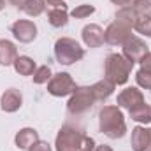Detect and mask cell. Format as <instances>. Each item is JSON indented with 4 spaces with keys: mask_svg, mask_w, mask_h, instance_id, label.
Segmentation results:
<instances>
[{
    "mask_svg": "<svg viewBox=\"0 0 151 151\" xmlns=\"http://www.w3.org/2000/svg\"><path fill=\"white\" fill-rule=\"evenodd\" d=\"M56 151H93L95 150V141L88 135H84L79 128L65 125L60 128L56 141H55Z\"/></svg>",
    "mask_w": 151,
    "mask_h": 151,
    "instance_id": "obj_1",
    "label": "cell"
},
{
    "mask_svg": "<svg viewBox=\"0 0 151 151\" xmlns=\"http://www.w3.org/2000/svg\"><path fill=\"white\" fill-rule=\"evenodd\" d=\"M99 128L109 139H121L127 134L125 116L118 106H104L99 113Z\"/></svg>",
    "mask_w": 151,
    "mask_h": 151,
    "instance_id": "obj_2",
    "label": "cell"
},
{
    "mask_svg": "<svg viewBox=\"0 0 151 151\" xmlns=\"http://www.w3.org/2000/svg\"><path fill=\"white\" fill-rule=\"evenodd\" d=\"M132 67H134V63L128 62L123 55L111 53V55L106 58V63H104L106 79L111 81L114 86H118V84H125V83L128 81V77H130Z\"/></svg>",
    "mask_w": 151,
    "mask_h": 151,
    "instance_id": "obj_3",
    "label": "cell"
},
{
    "mask_svg": "<svg viewBox=\"0 0 151 151\" xmlns=\"http://www.w3.org/2000/svg\"><path fill=\"white\" fill-rule=\"evenodd\" d=\"M55 56L62 65H72L84 56V49L70 37H62L55 42Z\"/></svg>",
    "mask_w": 151,
    "mask_h": 151,
    "instance_id": "obj_4",
    "label": "cell"
},
{
    "mask_svg": "<svg viewBox=\"0 0 151 151\" xmlns=\"http://www.w3.org/2000/svg\"><path fill=\"white\" fill-rule=\"evenodd\" d=\"M95 102L97 100L91 93V86H81V88H76L70 100L67 102V111L72 116H79V114L90 111Z\"/></svg>",
    "mask_w": 151,
    "mask_h": 151,
    "instance_id": "obj_5",
    "label": "cell"
},
{
    "mask_svg": "<svg viewBox=\"0 0 151 151\" xmlns=\"http://www.w3.org/2000/svg\"><path fill=\"white\" fill-rule=\"evenodd\" d=\"M76 83L74 79L70 77V74L67 72H58L55 74L49 83H47V93L53 95V97H67V95H72L76 91Z\"/></svg>",
    "mask_w": 151,
    "mask_h": 151,
    "instance_id": "obj_6",
    "label": "cell"
},
{
    "mask_svg": "<svg viewBox=\"0 0 151 151\" xmlns=\"http://www.w3.org/2000/svg\"><path fill=\"white\" fill-rule=\"evenodd\" d=\"M130 37H132V28L121 21H113L104 32V40L111 46H123Z\"/></svg>",
    "mask_w": 151,
    "mask_h": 151,
    "instance_id": "obj_7",
    "label": "cell"
},
{
    "mask_svg": "<svg viewBox=\"0 0 151 151\" xmlns=\"http://www.w3.org/2000/svg\"><path fill=\"white\" fill-rule=\"evenodd\" d=\"M148 53H150V49H148L146 42L139 37H134V35H132V37L123 44V56H125L128 62H132V63H135V62L141 63V60H142Z\"/></svg>",
    "mask_w": 151,
    "mask_h": 151,
    "instance_id": "obj_8",
    "label": "cell"
},
{
    "mask_svg": "<svg viewBox=\"0 0 151 151\" xmlns=\"http://www.w3.org/2000/svg\"><path fill=\"white\" fill-rule=\"evenodd\" d=\"M11 32H12L16 40L23 42V44H30L37 37V27L30 19H18V21H14L11 25Z\"/></svg>",
    "mask_w": 151,
    "mask_h": 151,
    "instance_id": "obj_9",
    "label": "cell"
},
{
    "mask_svg": "<svg viewBox=\"0 0 151 151\" xmlns=\"http://www.w3.org/2000/svg\"><path fill=\"white\" fill-rule=\"evenodd\" d=\"M118 107H123V109H134L141 104H144V95L141 93V90L137 88H125L119 95H118V100H116Z\"/></svg>",
    "mask_w": 151,
    "mask_h": 151,
    "instance_id": "obj_10",
    "label": "cell"
},
{
    "mask_svg": "<svg viewBox=\"0 0 151 151\" xmlns=\"http://www.w3.org/2000/svg\"><path fill=\"white\" fill-rule=\"evenodd\" d=\"M130 146L134 151H151V128L135 127L132 130Z\"/></svg>",
    "mask_w": 151,
    "mask_h": 151,
    "instance_id": "obj_11",
    "label": "cell"
},
{
    "mask_svg": "<svg viewBox=\"0 0 151 151\" xmlns=\"http://www.w3.org/2000/svg\"><path fill=\"white\" fill-rule=\"evenodd\" d=\"M21 104H23V97H21L19 90H16V88L5 90L0 97V107L5 113H16L21 107Z\"/></svg>",
    "mask_w": 151,
    "mask_h": 151,
    "instance_id": "obj_12",
    "label": "cell"
},
{
    "mask_svg": "<svg viewBox=\"0 0 151 151\" xmlns=\"http://www.w3.org/2000/svg\"><path fill=\"white\" fill-rule=\"evenodd\" d=\"M83 35V42L88 46V47H100L106 40H104V30L102 27L95 25V23H90L83 28L81 32Z\"/></svg>",
    "mask_w": 151,
    "mask_h": 151,
    "instance_id": "obj_13",
    "label": "cell"
},
{
    "mask_svg": "<svg viewBox=\"0 0 151 151\" xmlns=\"http://www.w3.org/2000/svg\"><path fill=\"white\" fill-rule=\"evenodd\" d=\"M39 141V132L35 128H21L16 137H14V142L19 150H30V146H34Z\"/></svg>",
    "mask_w": 151,
    "mask_h": 151,
    "instance_id": "obj_14",
    "label": "cell"
},
{
    "mask_svg": "<svg viewBox=\"0 0 151 151\" xmlns=\"http://www.w3.org/2000/svg\"><path fill=\"white\" fill-rule=\"evenodd\" d=\"M18 58V49L16 46L7 40V39H0V65L9 67L14 63V60Z\"/></svg>",
    "mask_w": 151,
    "mask_h": 151,
    "instance_id": "obj_15",
    "label": "cell"
},
{
    "mask_svg": "<svg viewBox=\"0 0 151 151\" xmlns=\"http://www.w3.org/2000/svg\"><path fill=\"white\" fill-rule=\"evenodd\" d=\"M47 21L55 28H62L69 21V11L67 7H51L47 11Z\"/></svg>",
    "mask_w": 151,
    "mask_h": 151,
    "instance_id": "obj_16",
    "label": "cell"
},
{
    "mask_svg": "<svg viewBox=\"0 0 151 151\" xmlns=\"http://www.w3.org/2000/svg\"><path fill=\"white\" fill-rule=\"evenodd\" d=\"M91 93H93L95 100H107L114 93V84L107 79H102L91 86Z\"/></svg>",
    "mask_w": 151,
    "mask_h": 151,
    "instance_id": "obj_17",
    "label": "cell"
},
{
    "mask_svg": "<svg viewBox=\"0 0 151 151\" xmlns=\"http://www.w3.org/2000/svg\"><path fill=\"white\" fill-rule=\"evenodd\" d=\"M12 65H14V70L19 76H32L35 72V69H37L35 62L30 56H18Z\"/></svg>",
    "mask_w": 151,
    "mask_h": 151,
    "instance_id": "obj_18",
    "label": "cell"
},
{
    "mask_svg": "<svg viewBox=\"0 0 151 151\" xmlns=\"http://www.w3.org/2000/svg\"><path fill=\"white\" fill-rule=\"evenodd\" d=\"M139 18H141V16L135 12V9H134L132 5H128V7H121V9L116 12V21H121V23H125V25L130 27V28L135 27V23H137Z\"/></svg>",
    "mask_w": 151,
    "mask_h": 151,
    "instance_id": "obj_19",
    "label": "cell"
},
{
    "mask_svg": "<svg viewBox=\"0 0 151 151\" xmlns=\"http://www.w3.org/2000/svg\"><path fill=\"white\" fill-rule=\"evenodd\" d=\"M128 113H130V118L137 123H146V125L151 123V107L148 104H141V106L130 109Z\"/></svg>",
    "mask_w": 151,
    "mask_h": 151,
    "instance_id": "obj_20",
    "label": "cell"
},
{
    "mask_svg": "<svg viewBox=\"0 0 151 151\" xmlns=\"http://www.w3.org/2000/svg\"><path fill=\"white\" fill-rule=\"evenodd\" d=\"M46 0H30L21 11L25 12V14H28V16H32V18H37V16H40L44 11H46Z\"/></svg>",
    "mask_w": 151,
    "mask_h": 151,
    "instance_id": "obj_21",
    "label": "cell"
},
{
    "mask_svg": "<svg viewBox=\"0 0 151 151\" xmlns=\"http://www.w3.org/2000/svg\"><path fill=\"white\" fill-rule=\"evenodd\" d=\"M51 77H53L51 69H49L47 65H42V67L35 69V72H34V83H35V84H44V83H47Z\"/></svg>",
    "mask_w": 151,
    "mask_h": 151,
    "instance_id": "obj_22",
    "label": "cell"
},
{
    "mask_svg": "<svg viewBox=\"0 0 151 151\" xmlns=\"http://www.w3.org/2000/svg\"><path fill=\"white\" fill-rule=\"evenodd\" d=\"M95 12V7L90 5V4H83V5H77L76 9L70 11V16L76 18V19H83V18H88L90 14Z\"/></svg>",
    "mask_w": 151,
    "mask_h": 151,
    "instance_id": "obj_23",
    "label": "cell"
},
{
    "mask_svg": "<svg viewBox=\"0 0 151 151\" xmlns=\"http://www.w3.org/2000/svg\"><path fill=\"white\" fill-rule=\"evenodd\" d=\"M135 81L141 88L144 90H151V70H146V69H139L137 74H135Z\"/></svg>",
    "mask_w": 151,
    "mask_h": 151,
    "instance_id": "obj_24",
    "label": "cell"
},
{
    "mask_svg": "<svg viewBox=\"0 0 151 151\" xmlns=\"http://www.w3.org/2000/svg\"><path fill=\"white\" fill-rule=\"evenodd\" d=\"M134 28H135L139 34H142V35H146V37H151V16L139 18Z\"/></svg>",
    "mask_w": 151,
    "mask_h": 151,
    "instance_id": "obj_25",
    "label": "cell"
},
{
    "mask_svg": "<svg viewBox=\"0 0 151 151\" xmlns=\"http://www.w3.org/2000/svg\"><path fill=\"white\" fill-rule=\"evenodd\" d=\"M132 7L135 9V12H137L141 18L151 16V0H135Z\"/></svg>",
    "mask_w": 151,
    "mask_h": 151,
    "instance_id": "obj_26",
    "label": "cell"
},
{
    "mask_svg": "<svg viewBox=\"0 0 151 151\" xmlns=\"http://www.w3.org/2000/svg\"><path fill=\"white\" fill-rule=\"evenodd\" d=\"M28 151H53V150H51V146H49L46 141H40V139H39L34 146H30Z\"/></svg>",
    "mask_w": 151,
    "mask_h": 151,
    "instance_id": "obj_27",
    "label": "cell"
},
{
    "mask_svg": "<svg viewBox=\"0 0 151 151\" xmlns=\"http://www.w3.org/2000/svg\"><path fill=\"white\" fill-rule=\"evenodd\" d=\"M141 67L146 69V70H151V53H148V55L141 60Z\"/></svg>",
    "mask_w": 151,
    "mask_h": 151,
    "instance_id": "obj_28",
    "label": "cell"
},
{
    "mask_svg": "<svg viewBox=\"0 0 151 151\" xmlns=\"http://www.w3.org/2000/svg\"><path fill=\"white\" fill-rule=\"evenodd\" d=\"M114 5H119V7H128V5H134L135 0H111Z\"/></svg>",
    "mask_w": 151,
    "mask_h": 151,
    "instance_id": "obj_29",
    "label": "cell"
},
{
    "mask_svg": "<svg viewBox=\"0 0 151 151\" xmlns=\"http://www.w3.org/2000/svg\"><path fill=\"white\" fill-rule=\"evenodd\" d=\"M46 4L51 5V7H67L63 0H46Z\"/></svg>",
    "mask_w": 151,
    "mask_h": 151,
    "instance_id": "obj_30",
    "label": "cell"
},
{
    "mask_svg": "<svg viewBox=\"0 0 151 151\" xmlns=\"http://www.w3.org/2000/svg\"><path fill=\"white\" fill-rule=\"evenodd\" d=\"M9 2H11L14 7H18V9H23V7H25V5H27L30 0H9Z\"/></svg>",
    "mask_w": 151,
    "mask_h": 151,
    "instance_id": "obj_31",
    "label": "cell"
},
{
    "mask_svg": "<svg viewBox=\"0 0 151 151\" xmlns=\"http://www.w3.org/2000/svg\"><path fill=\"white\" fill-rule=\"evenodd\" d=\"M93 151H113V148L107 146V144H100V146H97Z\"/></svg>",
    "mask_w": 151,
    "mask_h": 151,
    "instance_id": "obj_32",
    "label": "cell"
},
{
    "mask_svg": "<svg viewBox=\"0 0 151 151\" xmlns=\"http://www.w3.org/2000/svg\"><path fill=\"white\" fill-rule=\"evenodd\" d=\"M4 7H5V0H0V11H2Z\"/></svg>",
    "mask_w": 151,
    "mask_h": 151,
    "instance_id": "obj_33",
    "label": "cell"
},
{
    "mask_svg": "<svg viewBox=\"0 0 151 151\" xmlns=\"http://www.w3.org/2000/svg\"><path fill=\"white\" fill-rule=\"evenodd\" d=\"M77 151H83V150H77Z\"/></svg>",
    "mask_w": 151,
    "mask_h": 151,
    "instance_id": "obj_34",
    "label": "cell"
}]
</instances>
